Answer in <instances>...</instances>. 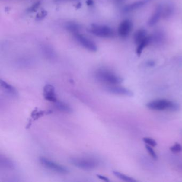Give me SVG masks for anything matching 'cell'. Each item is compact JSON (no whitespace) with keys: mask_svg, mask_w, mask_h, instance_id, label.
I'll use <instances>...</instances> for the list:
<instances>
[{"mask_svg":"<svg viewBox=\"0 0 182 182\" xmlns=\"http://www.w3.org/2000/svg\"><path fill=\"white\" fill-rule=\"evenodd\" d=\"M97 80L107 85H117L122 83L123 78L112 72L106 69H98L95 74Z\"/></svg>","mask_w":182,"mask_h":182,"instance_id":"obj_1","label":"cell"},{"mask_svg":"<svg viewBox=\"0 0 182 182\" xmlns=\"http://www.w3.org/2000/svg\"><path fill=\"white\" fill-rule=\"evenodd\" d=\"M94 1L93 0H87V2H86V3H87V5H89V6H90V5H94Z\"/></svg>","mask_w":182,"mask_h":182,"instance_id":"obj_28","label":"cell"},{"mask_svg":"<svg viewBox=\"0 0 182 182\" xmlns=\"http://www.w3.org/2000/svg\"><path fill=\"white\" fill-rule=\"evenodd\" d=\"M151 43V37L150 36L146 37L139 44H138V46L136 49V53L138 56H140L142 53L144 49L146 46H148V44Z\"/></svg>","mask_w":182,"mask_h":182,"instance_id":"obj_16","label":"cell"},{"mask_svg":"<svg viewBox=\"0 0 182 182\" xmlns=\"http://www.w3.org/2000/svg\"><path fill=\"white\" fill-rule=\"evenodd\" d=\"M74 37L78 43L85 48L92 52H96L97 51V46L94 42L91 40L85 37L83 35L80 34L78 33H74Z\"/></svg>","mask_w":182,"mask_h":182,"instance_id":"obj_6","label":"cell"},{"mask_svg":"<svg viewBox=\"0 0 182 182\" xmlns=\"http://www.w3.org/2000/svg\"><path fill=\"white\" fill-rule=\"evenodd\" d=\"M153 0H138L136 2L132 3L130 5H128L124 8V10L126 12L133 11L138 9L141 8L142 7L144 6L145 5L148 4V3L152 1Z\"/></svg>","mask_w":182,"mask_h":182,"instance_id":"obj_11","label":"cell"},{"mask_svg":"<svg viewBox=\"0 0 182 182\" xmlns=\"http://www.w3.org/2000/svg\"><path fill=\"white\" fill-rule=\"evenodd\" d=\"M70 162L78 168L90 171L96 168L99 163L96 159L84 157H74L70 159Z\"/></svg>","mask_w":182,"mask_h":182,"instance_id":"obj_3","label":"cell"},{"mask_svg":"<svg viewBox=\"0 0 182 182\" xmlns=\"http://www.w3.org/2000/svg\"><path fill=\"white\" fill-rule=\"evenodd\" d=\"M146 64L149 67H153V66H155V63L153 60H149V61H148V62H147Z\"/></svg>","mask_w":182,"mask_h":182,"instance_id":"obj_27","label":"cell"},{"mask_svg":"<svg viewBox=\"0 0 182 182\" xmlns=\"http://www.w3.org/2000/svg\"><path fill=\"white\" fill-rule=\"evenodd\" d=\"M43 96L46 101L55 103L58 101L55 89L53 85L50 84H46L43 88Z\"/></svg>","mask_w":182,"mask_h":182,"instance_id":"obj_9","label":"cell"},{"mask_svg":"<svg viewBox=\"0 0 182 182\" xmlns=\"http://www.w3.org/2000/svg\"><path fill=\"white\" fill-rule=\"evenodd\" d=\"M133 23L129 19H126L122 21L118 28V34L121 37H126L131 32L133 28Z\"/></svg>","mask_w":182,"mask_h":182,"instance_id":"obj_8","label":"cell"},{"mask_svg":"<svg viewBox=\"0 0 182 182\" xmlns=\"http://www.w3.org/2000/svg\"><path fill=\"white\" fill-rule=\"evenodd\" d=\"M170 150L171 152H174V153H179V152H182V145L178 143H176L175 145L171 146L170 148Z\"/></svg>","mask_w":182,"mask_h":182,"instance_id":"obj_23","label":"cell"},{"mask_svg":"<svg viewBox=\"0 0 182 182\" xmlns=\"http://www.w3.org/2000/svg\"><path fill=\"white\" fill-rule=\"evenodd\" d=\"M97 177L99 178V179L104 180L105 182H110V180H108V178L106 177H105L104 176L97 175Z\"/></svg>","mask_w":182,"mask_h":182,"instance_id":"obj_26","label":"cell"},{"mask_svg":"<svg viewBox=\"0 0 182 182\" xmlns=\"http://www.w3.org/2000/svg\"><path fill=\"white\" fill-rule=\"evenodd\" d=\"M89 30L92 34L99 37H111L114 35L113 30L107 26L94 25Z\"/></svg>","mask_w":182,"mask_h":182,"instance_id":"obj_5","label":"cell"},{"mask_svg":"<svg viewBox=\"0 0 182 182\" xmlns=\"http://www.w3.org/2000/svg\"><path fill=\"white\" fill-rule=\"evenodd\" d=\"M47 15V12L45 10H43L40 12L39 14L37 15V18L38 19H42L43 18Z\"/></svg>","mask_w":182,"mask_h":182,"instance_id":"obj_25","label":"cell"},{"mask_svg":"<svg viewBox=\"0 0 182 182\" xmlns=\"http://www.w3.org/2000/svg\"><path fill=\"white\" fill-rule=\"evenodd\" d=\"M40 5V2H37V3H35L34 5H33L32 7L30 8L28 11L30 12H34L37 10V8L39 7Z\"/></svg>","mask_w":182,"mask_h":182,"instance_id":"obj_24","label":"cell"},{"mask_svg":"<svg viewBox=\"0 0 182 182\" xmlns=\"http://www.w3.org/2000/svg\"><path fill=\"white\" fill-rule=\"evenodd\" d=\"M55 105L58 110L64 113H70L72 112V109L71 106L63 101H57L55 103Z\"/></svg>","mask_w":182,"mask_h":182,"instance_id":"obj_14","label":"cell"},{"mask_svg":"<svg viewBox=\"0 0 182 182\" xmlns=\"http://www.w3.org/2000/svg\"><path fill=\"white\" fill-rule=\"evenodd\" d=\"M113 174L114 175H115L117 177H118L119 179L122 180L123 181L126 182H136L137 180H135L133 178L129 177L128 176L126 175L125 174L122 173L117 171H113Z\"/></svg>","mask_w":182,"mask_h":182,"instance_id":"obj_19","label":"cell"},{"mask_svg":"<svg viewBox=\"0 0 182 182\" xmlns=\"http://www.w3.org/2000/svg\"><path fill=\"white\" fill-rule=\"evenodd\" d=\"M66 28L67 30L74 32V33H78V31L79 30V26L75 24H69L66 26Z\"/></svg>","mask_w":182,"mask_h":182,"instance_id":"obj_22","label":"cell"},{"mask_svg":"<svg viewBox=\"0 0 182 182\" xmlns=\"http://www.w3.org/2000/svg\"><path fill=\"white\" fill-rule=\"evenodd\" d=\"M105 89L107 92L112 94L128 97H132L134 95L133 92L131 90L119 85H107L105 87Z\"/></svg>","mask_w":182,"mask_h":182,"instance_id":"obj_7","label":"cell"},{"mask_svg":"<svg viewBox=\"0 0 182 182\" xmlns=\"http://www.w3.org/2000/svg\"><path fill=\"white\" fill-rule=\"evenodd\" d=\"M174 11H175L174 7L172 5H166L164 8L163 7L162 17L165 19L171 18L174 13Z\"/></svg>","mask_w":182,"mask_h":182,"instance_id":"obj_18","label":"cell"},{"mask_svg":"<svg viewBox=\"0 0 182 182\" xmlns=\"http://www.w3.org/2000/svg\"><path fill=\"white\" fill-rule=\"evenodd\" d=\"M39 161L42 166H44L46 168L49 169V170L53 171L54 172L62 174H67L69 172V171H68V169L64 166H62L60 164H57L55 162L47 159L46 158L40 157Z\"/></svg>","mask_w":182,"mask_h":182,"instance_id":"obj_4","label":"cell"},{"mask_svg":"<svg viewBox=\"0 0 182 182\" xmlns=\"http://www.w3.org/2000/svg\"><path fill=\"white\" fill-rule=\"evenodd\" d=\"M162 10L163 7L161 5H159V6L157 7L152 16L150 17L148 21V25L152 27L159 22L160 19L162 16Z\"/></svg>","mask_w":182,"mask_h":182,"instance_id":"obj_10","label":"cell"},{"mask_svg":"<svg viewBox=\"0 0 182 182\" xmlns=\"http://www.w3.org/2000/svg\"><path fill=\"white\" fill-rule=\"evenodd\" d=\"M148 108L155 111H168L175 112L179 110L180 106L174 102L167 99H157L146 104Z\"/></svg>","mask_w":182,"mask_h":182,"instance_id":"obj_2","label":"cell"},{"mask_svg":"<svg viewBox=\"0 0 182 182\" xmlns=\"http://www.w3.org/2000/svg\"><path fill=\"white\" fill-rule=\"evenodd\" d=\"M0 85L7 94H9L12 97H17L18 96V92L16 88H14V86L10 85L9 83H7V82L1 80L0 81Z\"/></svg>","mask_w":182,"mask_h":182,"instance_id":"obj_12","label":"cell"},{"mask_svg":"<svg viewBox=\"0 0 182 182\" xmlns=\"http://www.w3.org/2000/svg\"><path fill=\"white\" fill-rule=\"evenodd\" d=\"M145 148H146V150L148 151V153L150 154L151 157H152V158L155 160H157L158 159V155H157V153L155 152V150L153 149L152 146L146 144V145L145 146Z\"/></svg>","mask_w":182,"mask_h":182,"instance_id":"obj_20","label":"cell"},{"mask_svg":"<svg viewBox=\"0 0 182 182\" xmlns=\"http://www.w3.org/2000/svg\"><path fill=\"white\" fill-rule=\"evenodd\" d=\"M151 37V43L155 44H160L164 42L165 39V35L164 33L161 30H158L155 32Z\"/></svg>","mask_w":182,"mask_h":182,"instance_id":"obj_13","label":"cell"},{"mask_svg":"<svg viewBox=\"0 0 182 182\" xmlns=\"http://www.w3.org/2000/svg\"><path fill=\"white\" fill-rule=\"evenodd\" d=\"M143 141L147 145H150L152 147H155L157 145V143L155 139L150 137H144L143 138Z\"/></svg>","mask_w":182,"mask_h":182,"instance_id":"obj_21","label":"cell"},{"mask_svg":"<svg viewBox=\"0 0 182 182\" xmlns=\"http://www.w3.org/2000/svg\"><path fill=\"white\" fill-rule=\"evenodd\" d=\"M0 165L3 168L8 169H12L14 168V162L5 157L1 156L0 157Z\"/></svg>","mask_w":182,"mask_h":182,"instance_id":"obj_17","label":"cell"},{"mask_svg":"<svg viewBox=\"0 0 182 182\" xmlns=\"http://www.w3.org/2000/svg\"><path fill=\"white\" fill-rule=\"evenodd\" d=\"M146 32L145 30L144 29H140L137 30L136 33L134 34V42L136 43L137 45L139 44L141 42L143 41V40L146 37Z\"/></svg>","mask_w":182,"mask_h":182,"instance_id":"obj_15","label":"cell"}]
</instances>
